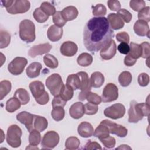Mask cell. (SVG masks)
Returning <instances> with one entry per match:
<instances>
[{
  "mask_svg": "<svg viewBox=\"0 0 150 150\" xmlns=\"http://www.w3.org/2000/svg\"><path fill=\"white\" fill-rule=\"evenodd\" d=\"M145 2L143 0H132L129 2L130 8L134 11L139 12L145 7Z\"/></svg>",
  "mask_w": 150,
  "mask_h": 150,
  "instance_id": "obj_45",
  "label": "cell"
},
{
  "mask_svg": "<svg viewBox=\"0 0 150 150\" xmlns=\"http://www.w3.org/2000/svg\"><path fill=\"white\" fill-rule=\"evenodd\" d=\"M149 107V103H138L135 100L131 101L128 111V122L131 123H137L141 120L144 116L148 117L150 112Z\"/></svg>",
  "mask_w": 150,
  "mask_h": 150,
  "instance_id": "obj_2",
  "label": "cell"
},
{
  "mask_svg": "<svg viewBox=\"0 0 150 150\" xmlns=\"http://www.w3.org/2000/svg\"><path fill=\"white\" fill-rule=\"evenodd\" d=\"M84 114L87 115H94L96 114L98 110V106L96 104L87 103L84 105Z\"/></svg>",
  "mask_w": 150,
  "mask_h": 150,
  "instance_id": "obj_48",
  "label": "cell"
},
{
  "mask_svg": "<svg viewBox=\"0 0 150 150\" xmlns=\"http://www.w3.org/2000/svg\"><path fill=\"white\" fill-rule=\"evenodd\" d=\"M118 81L122 87L128 86L132 81V75L130 72L124 71L121 73L118 76Z\"/></svg>",
  "mask_w": 150,
  "mask_h": 150,
  "instance_id": "obj_35",
  "label": "cell"
},
{
  "mask_svg": "<svg viewBox=\"0 0 150 150\" xmlns=\"http://www.w3.org/2000/svg\"><path fill=\"white\" fill-rule=\"evenodd\" d=\"M74 94L73 88L68 84H63L62 88L59 93V96L65 101H69L71 100Z\"/></svg>",
  "mask_w": 150,
  "mask_h": 150,
  "instance_id": "obj_31",
  "label": "cell"
},
{
  "mask_svg": "<svg viewBox=\"0 0 150 150\" xmlns=\"http://www.w3.org/2000/svg\"><path fill=\"white\" fill-rule=\"evenodd\" d=\"M135 59L141 57L142 49L140 45L134 42H131L129 45V52L127 54Z\"/></svg>",
  "mask_w": 150,
  "mask_h": 150,
  "instance_id": "obj_33",
  "label": "cell"
},
{
  "mask_svg": "<svg viewBox=\"0 0 150 150\" xmlns=\"http://www.w3.org/2000/svg\"><path fill=\"white\" fill-rule=\"evenodd\" d=\"M51 115L53 119L56 121L62 120L65 115V111L62 107H53L51 112Z\"/></svg>",
  "mask_w": 150,
  "mask_h": 150,
  "instance_id": "obj_40",
  "label": "cell"
},
{
  "mask_svg": "<svg viewBox=\"0 0 150 150\" xmlns=\"http://www.w3.org/2000/svg\"><path fill=\"white\" fill-rule=\"evenodd\" d=\"M112 29L105 17H93L86 24L83 43L91 53L98 52L114 37Z\"/></svg>",
  "mask_w": 150,
  "mask_h": 150,
  "instance_id": "obj_1",
  "label": "cell"
},
{
  "mask_svg": "<svg viewBox=\"0 0 150 150\" xmlns=\"http://www.w3.org/2000/svg\"><path fill=\"white\" fill-rule=\"evenodd\" d=\"M117 14L126 23H129L132 19V14L125 9H120Z\"/></svg>",
  "mask_w": 150,
  "mask_h": 150,
  "instance_id": "obj_50",
  "label": "cell"
},
{
  "mask_svg": "<svg viewBox=\"0 0 150 150\" xmlns=\"http://www.w3.org/2000/svg\"><path fill=\"white\" fill-rule=\"evenodd\" d=\"M138 18L139 20H142L148 22L150 21V8L149 6H145L141 11L138 12Z\"/></svg>",
  "mask_w": 150,
  "mask_h": 150,
  "instance_id": "obj_47",
  "label": "cell"
},
{
  "mask_svg": "<svg viewBox=\"0 0 150 150\" xmlns=\"http://www.w3.org/2000/svg\"><path fill=\"white\" fill-rule=\"evenodd\" d=\"M29 88L36 101L40 105H45L49 101V96L45 91L44 84L40 81H33L29 84Z\"/></svg>",
  "mask_w": 150,
  "mask_h": 150,
  "instance_id": "obj_3",
  "label": "cell"
},
{
  "mask_svg": "<svg viewBox=\"0 0 150 150\" xmlns=\"http://www.w3.org/2000/svg\"><path fill=\"white\" fill-rule=\"evenodd\" d=\"M53 22L55 25L59 27H63L65 25L66 21L63 18L60 11H56L53 15Z\"/></svg>",
  "mask_w": 150,
  "mask_h": 150,
  "instance_id": "obj_46",
  "label": "cell"
},
{
  "mask_svg": "<svg viewBox=\"0 0 150 150\" xmlns=\"http://www.w3.org/2000/svg\"><path fill=\"white\" fill-rule=\"evenodd\" d=\"M107 19L109 23L110 26L112 29L118 30L122 28L124 26V21L117 13H110L107 16Z\"/></svg>",
  "mask_w": 150,
  "mask_h": 150,
  "instance_id": "obj_21",
  "label": "cell"
},
{
  "mask_svg": "<svg viewBox=\"0 0 150 150\" xmlns=\"http://www.w3.org/2000/svg\"><path fill=\"white\" fill-rule=\"evenodd\" d=\"M63 29L55 25L50 26L47 32L48 39L52 42L59 41L62 37Z\"/></svg>",
  "mask_w": 150,
  "mask_h": 150,
  "instance_id": "obj_22",
  "label": "cell"
},
{
  "mask_svg": "<svg viewBox=\"0 0 150 150\" xmlns=\"http://www.w3.org/2000/svg\"><path fill=\"white\" fill-rule=\"evenodd\" d=\"M109 9L113 11H118L121 9V4L118 1L109 0L107 1Z\"/></svg>",
  "mask_w": 150,
  "mask_h": 150,
  "instance_id": "obj_55",
  "label": "cell"
},
{
  "mask_svg": "<svg viewBox=\"0 0 150 150\" xmlns=\"http://www.w3.org/2000/svg\"><path fill=\"white\" fill-rule=\"evenodd\" d=\"M84 149L87 150H91V149H102L101 145L96 141H91V140H88V141L86 143L84 148Z\"/></svg>",
  "mask_w": 150,
  "mask_h": 150,
  "instance_id": "obj_56",
  "label": "cell"
},
{
  "mask_svg": "<svg viewBox=\"0 0 150 150\" xmlns=\"http://www.w3.org/2000/svg\"><path fill=\"white\" fill-rule=\"evenodd\" d=\"M134 30L135 33L139 36H147L149 38V27L147 22L142 20H137L134 25Z\"/></svg>",
  "mask_w": 150,
  "mask_h": 150,
  "instance_id": "obj_17",
  "label": "cell"
},
{
  "mask_svg": "<svg viewBox=\"0 0 150 150\" xmlns=\"http://www.w3.org/2000/svg\"><path fill=\"white\" fill-rule=\"evenodd\" d=\"M79 76L81 81V86L80 90L83 92H87L91 90V86L90 83V80L89 79L88 74L84 71H80L77 73Z\"/></svg>",
  "mask_w": 150,
  "mask_h": 150,
  "instance_id": "obj_25",
  "label": "cell"
},
{
  "mask_svg": "<svg viewBox=\"0 0 150 150\" xmlns=\"http://www.w3.org/2000/svg\"><path fill=\"white\" fill-rule=\"evenodd\" d=\"M94 128L92 125L86 121L81 122L77 128V132L80 136L83 138H88L94 134Z\"/></svg>",
  "mask_w": 150,
  "mask_h": 150,
  "instance_id": "obj_20",
  "label": "cell"
},
{
  "mask_svg": "<svg viewBox=\"0 0 150 150\" xmlns=\"http://www.w3.org/2000/svg\"><path fill=\"white\" fill-rule=\"evenodd\" d=\"M43 62L46 66L51 68L55 69L57 67L59 63L58 60L53 55L50 54H46L43 57Z\"/></svg>",
  "mask_w": 150,
  "mask_h": 150,
  "instance_id": "obj_39",
  "label": "cell"
},
{
  "mask_svg": "<svg viewBox=\"0 0 150 150\" xmlns=\"http://www.w3.org/2000/svg\"><path fill=\"white\" fill-rule=\"evenodd\" d=\"M22 134L21 128L16 125H10L7 130L6 142L12 148H18L21 145V136Z\"/></svg>",
  "mask_w": 150,
  "mask_h": 150,
  "instance_id": "obj_5",
  "label": "cell"
},
{
  "mask_svg": "<svg viewBox=\"0 0 150 150\" xmlns=\"http://www.w3.org/2000/svg\"><path fill=\"white\" fill-rule=\"evenodd\" d=\"M66 84L71 87L73 90H80L81 81L79 76L77 74V73L69 75L66 80Z\"/></svg>",
  "mask_w": 150,
  "mask_h": 150,
  "instance_id": "obj_30",
  "label": "cell"
},
{
  "mask_svg": "<svg viewBox=\"0 0 150 150\" xmlns=\"http://www.w3.org/2000/svg\"><path fill=\"white\" fill-rule=\"evenodd\" d=\"M52 48V45L49 43L35 45L29 50L28 55L32 58H35L38 55H42L49 52Z\"/></svg>",
  "mask_w": 150,
  "mask_h": 150,
  "instance_id": "obj_15",
  "label": "cell"
},
{
  "mask_svg": "<svg viewBox=\"0 0 150 150\" xmlns=\"http://www.w3.org/2000/svg\"><path fill=\"white\" fill-rule=\"evenodd\" d=\"M125 113V108L121 103H116L106 108L104 111L105 117L117 120L122 118Z\"/></svg>",
  "mask_w": 150,
  "mask_h": 150,
  "instance_id": "obj_9",
  "label": "cell"
},
{
  "mask_svg": "<svg viewBox=\"0 0 150 150\" xmlns=\"http://www.w3.org/2000/svg\"><path fill=\"white\" fill-rule=\"evenodd\" d=\"M47 88L53 96L59 94L63 83L61 76L57 73H53L49 76L45 81Z\"/></svg>",
  "mask_w": 150,
  "mask_h": 150,
  "instance_id": "obj_6",
  "label": "cell"
},
{
  "mask_svg": "<svg viewBox=\"0 0 150 150\" xmlns=\"http://www.w3.org/2000/svg\"><path fill=\"white\" fill-rule=\"evenodd\" d=\"M77 50V45L71 41H66L63 42L60 47V52L61 54L67 57L73 56L76 54Z\"/></svg>",
  "mask_w": 150,
  "mask_h": 150,
  "instance_id": "obj_16",
  "label": "cell"
},
{
  "mask_svg": "<svg viewBox=\"0 0 150 150\" xmlns=\"http://www.w3.org/2000/svg\"><path fill=\"white\" fill-rule=\"evenodd\" d=\"M69 114L74 119H79L84 114V107L81 102L73 104L69 108Z\"/></svg>",
  "mask_w": 150,
  "mask_h": 150,
  "instance_id": "obj_19",
  "label": "cell"
},
{
  "mask_svg": "<svg viewBox=\"0 0 150 150\" xmlns=\"http://www.w3.org/2000/svg\"><path fill=\"white\" fill-rule=\"evenodd\" d=\"M138 83L140 86L145 87L149 83V76L145 73H142L138 75Z\"/></svg>",
  "mask_w": 150,
  "mask_h": 150,
  "instance_id": "obj_52",
  "label": "cell"
},
{
  "mask_svg": "<svg viewBox=\"0 0 150 150\" xmlns=\"http://www.w3.org/2000/svg\"><path fill=\"white\" fill-rule=\"evenodd\" d=\"M110 132L108 127L103 124H100L96 128L95 131H94V136L98 138L99 139H101L102 138H104L107 136L109 135Z\"/></svg>",
  "mask_w": 150,
  "mask_h": 150,
  "instance_id": "obj_34",
  "label": "cell"
},
{
  "mask_svg": "<svg viewBox=\"0 0 150 150\" xmlns=\"http://www.w3.org/2000/svg\"><path fill=\"white\" fill-rule=\"evenodd\" d=\"M42 66L39 62H33L26 69L27 76L29 78H35L39 76Z\"/></svg>",
  "mask_w": 150,
  "mask_h": 150,
  "instance_id": "obj_24",
  "label": "cell"
},
{
  "mask_svg": "<svg viewBox=\"0 0 150 150\" xmlns=\"http://www.w3.org/2000/svg\"><path fill=\"white\" fill-rule=\"evenodd\" d=\"M13 97L17 98L22 105H26L30 100V96L28 92L26 89L23 88H18L15 91Z\"/></svg>",
  "mask_w": 150,
  "mask_h": 150,
  "instance_id": "obj_28",
  "label": "cell"
},
{
  "mask_svg": "<svg viewBox=\"0 0 150 150\" xmlns=\"http://www.w3.org/2000/svg\"><path fill=\"white\" fill-rule=\"evenodd\" d=\"M11 83L8 80H2L0 82V100H2L11 91Z\"/></svg>",
  "mask_w": 150,
  "mask_h": 150,
  "instance_id": "obj_36",
  "label": "cell"
},
{
  "mask_svg": "<svg viewBox=\"0 0 150 150\" xmlns=\"http://www.w3.org/2000/svg\"><path fill=\"white\" fill-rule=\"evenodd\" d=\"M19 37L26 43L33 42L36 38L35 25L29 19L22 21L19 24Z\"/></svg>",
  "mask_w": 150,
  "mask_h": 150,
  "instance_id": "obj_4",
  "label": "cell"
},
{
  "mask_svg": "<svg viewBox=\"0 0 150 150\" xmlns=\"http://www.w3.org/2000/svg\"><path fill=\"white\" fill-rule=\"evenodd\" d=\"M117 46L115 42L113 39H111L101 49L100 54L103 60H107L111 59L115 56Z\"/></svg>",
  "mask_w": 150,
  "mask_h": 150,
  "instance_id": "obj_13",
  "label": "cell"
},
{
  "mask_svg": "<svg viewBox=\"0 0 150 150\" xmlns=\"http://www.w3.org/2000/svg\"><path fill=\"white\" fill-rule=\"evenodd\" d=\"M80 142L76 137H70L66 140L65 148L66 149H77L79 148Z\"/></svg>",
  "mask_w": 150,
  "mask_h": 150,
  "instance_id": "obj_38",
  "label": "cell"
},
{
  "mask_svg": "<svg viewBox=\"0 0 150 150\" xmlns=\"http://www.w3.org/2000/svg\"><path fill=\"white\" fill-rule=\"evenodd\" d=\"M118 52L124 54H127L129 52V46L126 43H121L117 47Z\"/></svg>",
  "mask_w": 150,
  "mask_h": 150,
  "instance_id": "obj_57",
  "label": "cell"
},
{
  "mask_svg": "<svg viewBox=\"0 0 150 150\" xmlns=\"http://www.w3.org/2000/svg\"><path fill=\"white\" fill-rule=\"evenodd\" d=\"M27 63L28 60L26 58L16 57L9 63L8 70L9 72L13 75H19L23 71Z\"/></svg>",
  "mask_w": 150,
  "mask_h": 150,
  "instance_id": "obj_7",
  "label": "cell"
},
{
  "mask_svg": "<svg viewBox=\"0 0 150 150\" xmlns=\"http://www.w3.org/2000/svg\"><path fill=\"white\" fill-rule=\"evenodd\" d=\"M40 8L48 16L53 15L56 12L55 7L48 2H42Z\"/></svg>",
  "mask_w": 150,
  "mask_h": 150,
  "instance_id": "obj_44",
  "label": "cell"
},
{
  "mask_svg": "<svg viewBox=\"0 0 150 150\" xmlns=\"http://www.w3.org/2000/svg\"><path fill=\"white\" fill-rule=\"evenodd\" d=\"M100 123L106 125L108 127L110 134H115L121 138L125 137L127 135V129L121 125L116 124L108 120H104Z\"/></svg>",
  "mask_w": 150,
  "mask_h": 150,
  "instance_id": "obj_12",
  "label": "cell"
},
{
  "mask_svg": "<svg viewBox=\"0 0 150 150\" xmlns=\"http://www.w3.org/2000/svg\"><path fill=\"white\" fill-rule=\"evenodd\" d=\"M131 149V148L127 145H121L118 148H116V149Z\"/></svg>",
  "mask_w": 150,
  "mask_h": 150,
  "instance_id": "obj_60",
  "label": "cell"
},
{
  "mask_svg": "<svg viewBox=\"0 0 150 150\" xmlns=\"http://www.w3.org/2000/svg\"><path fill=\"white\" fill-rule=\"evenodd\" d=\"M40 132L36 129H33L30 132L29 135V145L37 146L41 141Z\"/></svg>",
  "mask_w": 150,
  "mask_h": 150,
  "instance_id": "obj_37",
  "label": "cell"
},
{
  "mask_svg": "<svg viewBox=\"0 0 150 150\" xmlns=\"http://www.w3.org/2000/svg\"><path fill=\"white\" fill-rule=\"evenodd\" d=\"M48 125V122L46 118L42 116L35 115L33 121V129H36L39 132L45 131Z\"/></svg>",
  "mask_w": 150,
  "mask_h": 150,
  "instance_id": "obj_26",
  "label": "cell"
},
{
  "mask_svg": "<svg viewBox=\"0 0 150 150\" xmlns=\"http://www.w3.org/2000/svg\"><path fill=\"white\" fill-rule=\"evenodd\" d=\"M100 140L103 145L107 148H112L115 145V139L113 137L108 135Z\"/></svg>",
  "mask_w": 150,
  "mask_h": 150,
  "instance_id": "obj_49",
  "label": "cell"
},
{
  "mask_svg": "<svg viewBox=\"0 0 150 150\" xmlns=\"http://www.w3.org/2000/svg\"><path fill=\"white\" fill-rule=\"evenodd\" d=\"M142 49L141 57L144 59H148L150 56V45L148 42H144L140 45Z\"/></svg>",
  "mask_w": 150,
  "mask_h": 150,
  "instance_id": "obj_51",
  "label": "cell"
},
{
  "mask_svg": "<svg viewBox=\"0 0 150 150\" xmlns=\"http://www.w3.org/2000/svg\"><path fill=\"white\" fill-rule=\"evenodd\" d=\"M61 13L66 22L74 20L77 17L79 14L77 9L74 6H69L64 8Z\"/></svg>",
  "mask_w": 150,
  "mask_h": 150,
  "instance_id": "obj_23",
  "label": "cell"
},
{
  "mask_svg": "<svg viewBox=\"0 0 150 150\" xmlns=\"http://www.w3.org/2000/svg\"><path fill=\"white\" fill-rule=\"evenodd\" d=\"M92 13L97 17H103L107 13L106 7L102 4H98L93 8Z\"/></svg>",
  "mask_w": 150,
  "mask_h": 150,
  "instance_id": "obj_43",
  "label": "cell"
},
{
  "mask_svg": "<svg viewBox=\"0 0 150 150\" xmlns=\"http://www.w3.org/2000/svg\"><path fill=\"white\" fill-rule=\"evenodd\" d=\"M93 60V59L91 54L88 53H83L78 56L77 62L81 66L87 67L92 63Z\"/></svg>",
  "mask_w": 150,
  "mask_h": 150,
  "instance_id": "obj_32",
  "label": "cell"
},
{
  "mask_svg": "<svg viewBox=\"0 0 150 150\" xmlns=\"http://www.w3.org/2000/svg\"><path fill=\"white\" fill-rule=\"evenodd\" d=\"M30 7V4L27 0H14L13 4L6 11L10 14L15 15L23 13L28 12Z\"/></svg>",
  "mask_w": 150,
  "mask_h": 150,
  "instance_id": "obj_11",
  "label": "cell"
},
{
  "mask_svg": "<svg viewBox=\"0 0 150 150\" xmlns=\"http://www.w3.org/2000/svg\"><path fill=\"white\" fill-rule=\"evenodd\" d=\"M11 35L6 30H1L0 31V48L6 47L10 43Z\"/></svg>",
  "mask_w": 150,
  "mask_h": 150,
  "instance_id": "obj_42",
  "label": "cell"
},
{
  "mask_svg": "<svg viewBox=\"0 0 150 150\" xmlns=\"http://www.w3.org/2000/svg\"><path fill=\"white\" fill-rule=\"evenodd\" d=\"M60 137L57 132L54 131L47 132L42 138L41 146L43 149H52L57 145Z\"/></svg>",
  "mask_w": 150,
  "mask_h": 150,
  "instance_id": "obj_8",
  "label": "cell"
},
{
  "mask_svg": "<svg viewBox=\"0 0 150 150\" xmlns=\"http://www.w3.org/2000/svg\"><path fill=\"white\" fill-rule=\"evenodd\" d=\"M78 98L80 101H84L86 99L88 103H91L96 105L100 104L102 101L101 97L100 96L96 93L91 92L90 91L87 92L81 91L79 94Z\"/></svg>",
  "mask_w": 150,
  "mask_h": 150,
  "instance_id": "obj_18",
  "label": "cell"
},
{
  "mask_svg": "<svg viewBox=\"0 0 150 150\" xmlns=\"http://www.w3.org/2000/svg\"><path fill=\"white\" fill-rule=\"evenodd\" d=\"M90 83L91 87L94 88H99L104 83V75L99 71L93 73L90 77Z\"/></svg>",
  "mask_w": 150,
  "mask_h": 150,
  "instance_id": "obj_27",
  "label": "cell"
},
{
  "mask_svg": "<svg viewBox=\"0 0 150 150\" xmlns=\"http://www.w3.org/2000/svg\"><path fill=\"white\" fill-rule=\"evenodd\" d=\"M21 105L20 101L17 98L13 97L6 101L5 109L8 112L12 113L18 110Z\"/></svg>",
  "mask_w": 150,
  "mask_h": 150,
  "instance_id": "obj_29",
  "label": "cell"
},
{
  "mask_svg": "<svg viewBox=\"0 0 150 150\" xmlns=\"http://www.w3.org/2000/svg\"><path fill=\"white\" fill-rule=\"evenodd\" d=\"M66 104V101L64 100L59 95L54 96V98L52 102L53 108L56 107H63Z\"/></svg>",
  "mask_w": 150,
  "mask_h": 150,
  "instance_id": "obj_53",
  "label": "cell"
},
{
  "mask_svg": "<svg viewBox=\"0 0 150 150\" xmlns=\"http://www.w3.org/2000/svg\"><path fill=\"white\" fill-rule=\"evenodd\" d=\"M118 97V89L113 83L107 84L104 88L101 100L104 103H110L116 100Z\"/></svg>",
  "mask_w": 150,
  "mask_h": 150,
  "instance_id": "obj_10",
  "label": "cell"
},
{
  "mask_svg": "<svg viewBox=\"0 0 150 150\" xmlns=\"http://www.w3.org/2000/svg\"><path fill=\"white\" fill-rule=\"evenodd\" d=\"M35 115L27 111H22L16 115V120L25 125L30 132L33 129V121Z\"/></svg>",
  "mask_w": 150,
  "mask_h": 150,
  "instance_id": "obj_14",
  "label": "cell"
},
{
  "mask_svg": "<svg viewBox=\"0 0 150 150\" xmlns=\"http://www.w3.org/2000/svg\"><path fill=\"white\" fill-rule=\"evenodd\" d=\"M116 39L120 42L128 44L129 42V36L126 32H119L116 35Z\"/></svg>",
  "mask_w": 150,
  "mask_h": 150,
  "instance_id": "obj_54",
  "label": "cell"
},
{
  "mask_svg": "<svg viewBox=\"0 0 150 150\" xmlns=\"http://www.w3.org/2000/svg\"><path fill=\"white\" fill-rule=\"evenodd\" d=\"M33 15L36 21L39 23L45 22L49 19V16L47 15L40 8H36L33 13Z\"/></svg>",
  "mask_w": 150,
  "mask_h": 150,
  "instance_id": "obj_41",
  "label": "cell"
},
{
  "mask_svg": "<svg viewBox=\"0 0 150 150\" xmlns=\"http://www.w3.org/2000/svg\"><path fill=\"white\" fill-rule=\"evenodd\" d=\"M137 62V59H134L129 54H127L124 60V64L127 66H134Z\"/></svg>",
  "mask_w": 150,
  "mask_h": 150,
  "instance_id": "obj_58",
  "label": "cell"
},
{
  "mask_svg": "<svg viewBox=\"0 0 150 150\" xmlns=\"http://www.w3.org/2000/svg\"><path fill=\"white\" fill-rule=\"evenodd\" d=\"M14 1L13 0H8V1H1V4L4 7H5L6 9L9 8L13 3Z\"/></svg>",
  "mask_w": 150,
  "mask_h": 150,
  "instance_id": "obj_59",
  "label": "cell"
}]
</instances>
